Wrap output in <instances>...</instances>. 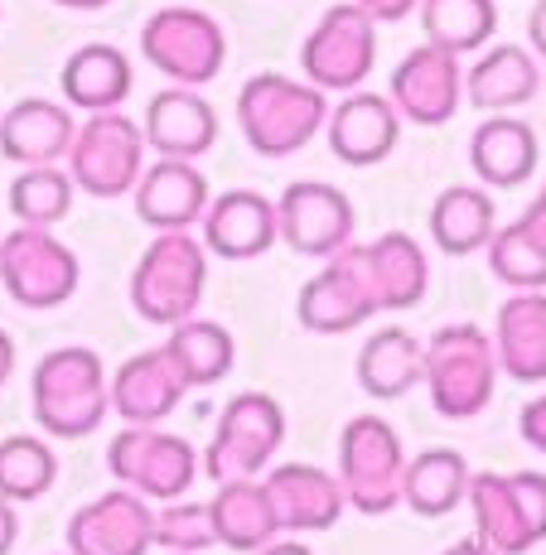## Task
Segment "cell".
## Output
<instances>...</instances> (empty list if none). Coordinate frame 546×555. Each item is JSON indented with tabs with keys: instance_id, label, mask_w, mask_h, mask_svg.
<instances>
[{
	"instance_id": "6da1fadb",
	"label": "cell",
	"mask_w": 546,
	"mask_h": 555,
	"mask_svg": "<svg viewBox=\"0 0 546 555\" xmlns=\"http://www.w3.org/2000/svg\"><path fill=\"white\" fill-rule=\"evenodd\" d=\"M329 121V98L315 82L285 73H256L238 92V126L262 159H285L305 151Z\"/></svg>"
},
{
	"instance_id": "7a4b0ae2",
	"label": "cell",
	"mask_w": 546,
	"mask_h": 555,
	"mask_svg": "<svg viewBox=\"0 0 546 555\" xmlns=\"http://www.w3.org/2000/svg\"><path fill=\"white\" fill-rule=\"evenodd\" d=\"M29 397H35V421L45 425L53 440H82L112 411V377H106L102 358L92 348L68 344V348H53L35 367Z\"/></svg>"
},
{
	"instance_id": "3957f363",
	"label": "cell",
	"mask_w": 546,
	"mask_h": 555,
	"mask_svg": "<svg viewBox=\"0 0 546 555\" xmlns=\"http://www.w3.org/2000/svg\"><path fill=\"white\" fill-rule=\"evenodd\" d=\"M421 382L431 387V405L445 421H469L494 401L498 353L494 338L474 324H445L431 334L421 353Z\"/></svg>"
},
{
	"instance_id": "277c9868",
	"label": "cell",
	"mask_w": 546,
	"mask_h": 555,
	"mask_svg": "<svg viewBox=\"0 0 546 555\" xmlns=\"http://www.w3.org/2000/svg\"><path fill=\"white\" fill-rule=\"evenodd\" d=\"M208 285V247L194 232H155L131 271V305L145 324H185L199 314Z\"/></svg>"
},
{
	"instance_id": "5b68a950",
	"label": "cell",
	"mask_w": 546,
	"mask_h": 555,
	"mask_svg": "<svg viewBox=\"0 0 546 555\" xmlns=\"http://www.w3.org/2000/svg\"><path fill=\"white\" fill-rule=\"evenodd\" d=\"M285 440V411L266 391H238L223 405L213 440L203 450V474L208 483H238V478H262L271 468L276 450Z\"/></svg>"
},
{
	"instance_id": "8992f818",
	"label": "cell",
	"mask_w": 546,
	"mask_h": 555,
	"mask_svg": "<svg viewBox=\"0 0 546 555\" xmlns=\"http://www.w3.org/2000/svg\"><path fill=\"white\" fill-rule=\"evenodd\" d=\"M406 450L382 415H353L339 435V488L363 517H382L402 503Z\"/></svg>"
},
{
	"instance_id": "52a82bcc",
	"label": "cell",
	"mask_w": 546,
	"mask_h": 555,
	"mask_svg": "<svg viewBox=\"0 0 546 555\" xmlns=\"http://www.w3.org/2000/svg\"><path fill=\"white\" fill-rule=\"evenodd\" d=\"M479 541L498 555H528L546 541V474H469Z\"/></svg>"
},
{
	"instance_id": "ba28073f",
	"label": "cell",
	"mask_w": 546,
	"mask_h": 555,
	"mask_svg": "<svg viewBox=\"0 0 546 555\" xmlns=\"http://www.w3.org/2000/svg\"><path fill=\"white\" fill-rule=\"evenodd\" d=\"M141 53L150 68H160L179 88H203L228 63V35L208 10L165 5L141 25Z\"/></svg>"
},
{
	"instance_id": "9c48e42d",
	"label": "cell",
	"mask_w": 546,
	"mask_h": 555,
	"mask_svg": "<svg viewBox=\"0 0 546 555\" xmlns=\"http://www.w3.org/2000/svg\"><path fill=\"white\" fill-rule=\"evenodd\" d=\"M372 63H378V20L358 0L329 5L300 44L305 82H315L319 92H358Z\"/></svg>"
},
{
	"instance_id": "30bf717a",
	"label": "cell",
	"mask_w": 546,
	"mask_h": 555,
	"mask_svg": "<svg viewBox=\"0 0 546 555\" xmlns=\"http://www.w3.org/2000/svg\"><path fill=\"white\" fill-rule=\"evenodd\" d=\"M141 169H145V131L122 106H116V112H92L88 121L73 131L68 175L82 194L122 198L136 189Z\"/></svg>"
},
{
	"instance_id": "8fae6325",
	"label": "cell",
	"mask_w": 546,
	"mask_h": 555,
	"mask_svg": "<svg viewBox=\"0 0 546 555\" xmlns=\"http://www.w3.org/2000/svg\"><path fill=\"white\" fill-rule=\"evenodd\" d=\"M106 468L116 474V483L150 498V503H175L194 488L199 450L185 435H169L165 425H126L106 444Z\"/></svg>"
},
{
	"instance_id": "7c38bea8",
	"label": "cell",
	"mask_w": 546,
	"mask_h": 555,
	"mask_svg": "<svg viewBox=\"0 0 546 555\" xmlns=\"http://www.w3.org/2000/svg\"><path fill=\"white\" fill-rule=\"evenodd\" d=\"M378 309H382V300H378V285H372V271H368V251H363L358 242H348L344 251L329 256L325 271L300 285L295 319L309 334H353V328L368 324Z\"/></svg>"
},
{
	"instance_id": "4fadbf2b",
	"label": "cell",
	"mask_w": 546,
	"mask_h": 555,
	"mask_svg": "<svg viewBox=\"0 0 546 555\" xmlns=\"http://www.w3.org/2000/svg\"><path fill=\"white\" fill-rule=\"evenodd\" d=\"M0 281L10 300L25 309H59L73 300L82 271L78 256L63 247L49 228H15L0 237Z\"/></svg>"
},
{
	"instance_id": "5bb4252c",
	"label": "cell",
	"mask_w": 546,
	"mask_h": 555,
	"mask_svg": "<svg viewBox=\"0 0 546 555\" xmlns=\"http://www.w3.org/2000/svg\"><path fill=\"white\" fill-rule=\"evenodd\" d=\"M353 198L334 184H315V179H300L285 184V194L276 198V228L281 242L300 256H315L329 261L334 251H344L353 242Z\"/></svg>"
},
{
	"instance_id": "9a60e30c",
	"label": "cell",
	"mask_w": 546,
	"mask_h": 555,
	"mask_svg": "<svg viewBox=\"0 0 546 555\" xmlns=\"http://www.w3.org/2000/svg\"><path fill=\"white\" fill-rule=\"evenodd\" d=\"M465 102V63L459 53L441 44H416L392 68V106L416 126H445L455 121Z\"/></svg>"
},
{
	"instance_id": "2e32d148",
	"label": "cell",
	"mask_w": 546,
	"mask_h": 555,
	"mask_svg": "<svg viewBox=\"0 0 546 555\" xmlns=\"http://www.w3.org/2000/svg\"><path fill=\"white\" fill-rule=\"evenodd\" d=\"M150 546H155V507L131 488L92 498L68 521V555H145Z\"/></svg>"
},
{
	"instance_id": "e0dca14e",
	"label": "cell",
	"mask_w": 546,
	"mask_h": 555,
	"mask_svg": "<svg viewBox=\"0 0 546 555\" xmlns=\"http://www.w3.org/2000/svg\"><path fill=\"white\" fill-rule=\"evenodd\" d=\"M329 151L344 165L368 169L382 165L402 141V112L382 92H344V102L329 106Z\"/></svg>"
},
{
	"instance_id": "ac0fdd59",
	"label": "cell",
	"mask_w": 546,
	"mask_h": 555,
	"mask_svg": "<svg viewBox=\"0 0 546 555\" xmlns=\"http://www.w3.org/2000/svg\"><path fill=\"white\" fill-rule=\"evenodd\" d=\"M136 198V218L155 232H189L194 222H203L208 208V179H203L199 159H155L141 169L131 189Z\"/></svg>"
},
{
	"instance_id": "d6986e66",
	"label": "cell",
	"mask_w": 546,
	"mask_h": 555,
	"mask_svg": "<svg viewBox=\"0 0 546 555\" xmlns=\"http://www.w3.org/2000/svg\"><path fill=\"white\" fill-rule=\"evenodd\" d=\"M276 237H281L276 198L256 194V189H228L203 208V247L223 261H252V256L271 251Z\"/></svg>"
},
{
	"instance_id": "ffe728a7",
	"label": "cell",
	"mask_w": 546,
	"mask_h": 555,
	"mask_svg": "<svg viewBox=\"0 0 546 555\" xmlns=\"http://www.w3.org/2000/svg\"><path fill=\"white\" fill-rule=\"evenodd\" d=\"M141 131L160 159H203L218 145V112L208 98H199V88L175 82V88L150 98Z\"/></svg>"
},
{
	"instance_id": "44dd1931",
	"label": "cell",
	"mask_w": 546,
	"mask_h": 555,
	"mask_svg": "<svg viewBox=\"0 0 546 555\" xmlns=\"http://www.w3.org/2000/svg\"><path fill=\"white\" fill-rule=\"evenodd\" d=\"M185 397H189V382L165 344L126 358L122 372H112V411L126 425H160L165 415H175V405Z\"/></svg>"
},
{
	"instance_id": "7402d4cb",
	"label": "cell",
	"mask_w": 546,
	"mask_h": 555,
	"mask_svg": "<svg viewBox=\"0 0 546 555\" xmlns=\"http://www.w3.org/2000/svg\"><path fill=\"white\" fill-rule=\"evenodd\" d=\"M262 483L281 531H329L348 507L339 478L315 464H276Z\"/></svg>"
},
{
	"instance_id": "603a6c76",
	"label": "cell",
	"mask_w": 546,
	"mask_h": 555,
	"mask_svg": "<svg viewBox=\"0 0 546 555\" xmlns=\"http://www.w3.org/2000/svg\"><path fill=\"white\" fill-rule=\"evenodd\" d=\"M73 112L49 98H20L0 112V155L15 165H59L73 145Z\"/></svg>"
},
{
	"instance_id": "cb8c5ba5",
	"label": "cell",
	"mask_w": 546,
	"mask_h": 555,
	"mask_svg": "<svg viewBox=\"0 0 546 555\" xmlns=\"http://www.w3.org/2000/svg\"><path fill=\"white\" fill-rule=\"evenodd\" d=\"M537 159H542L537 131H532V121H522L512 112L484 116L479 131L469 135V165H474L479 184H494V189L528 184L537 175Z\"/></svg>"
},
{
	"instance_id": "d4e9b609",
	"label": "cell",
	"mask_w": 546,
	"mask_h": 555,
	"mask_svg": "<svg viewBox=\"0 0 546 555\" xmlns=\"http://www.w3.org/2000/svg\"><path fill=\"white\" fill-rule=\"evenodd\" d=\"M537 92H542V63L532 49H518V44H498L479 53V63L465 73V98L484 116L528 106Z\"/></svg>"
},
{
	"instance_id": "484cf974",
	"label": "cell",
	"mask_w": 546,
	"mask_h": 555,
	"mask_svg": "<svg viewBox=\"0 0 546 555\" xmlns=\"http://www.w3.org/2000/svg\"><path fill=\"white\" fill-rule=\"evenodd\" d=\"M498 372L512 382H546V291H518L503 300L494 324Z\"/></svg>"
},
{
	"instance_id": "4316f807",
	"label": "cell",
	"mask_w": 546,
	"mask_h": 555,
	"mask_svg": "<svg viewBox=\"0 0 546 555\" xmlns=\"http://www.w3.org/2000/svg\"><path fill=\"white\" fill-rule=\"evenodd\" d=\"M59 82H63L68 106H82L92 116V112H116V106L131 98L136 73H131V59L116 44H82L68 53Z\"/></svg>"
},
{
	"instance_id": "83f0119b",
	"label": "cell",
	"mask_w": 546,
	"mask_h": 555,
	"mask_svg": "<svg viewBox=\"0 0 546 555\" xmlns=\"http://www.w3.org/2000/svg\"><path fill=\"white\" fill-rule=\"evenodd\" d=\"M213 507V531H218V546L228 551H247L256 555L262 546H271L281 537L276 527L271 498H266L262 478H238V483H218V493L208 498Z\"/></svg>"
},
{
	"instance_id": "f1b7e54d",
	"label": "cell",
	"mask_w": 546,
	"mask_h": 555,
	"mask_svg": "<svg viewBox=\"0 0 546 555\" xmlns=\"http://www.w3.org/2000/svg\"><path fill=\"white\" fill-rule=\"evenodd\" d=\"M498 232V208L494 194L479 184H449L431 203V237L445 256H474L494 242Z\"/></svg>"
},
{
	"instance_id": "f546056e",
	"label": "cell",
	"mask_w": 546,
	"mask_h": 555,
	"mask_svg": "<svg viewBox=\"0 0 546 555\" xmlns=\"http://www.w3.org/2000/svg\"><path fill=\"white\" fill-rule=\"evenodd\" d=\"M363 251H368V271L372 285H378L382 309H411L426 300L431 261H426V247L411 232H382V237L363 242Z\"/></svg>"
},
{
	"instance_id": "4dcf8cb0",
	"label": "cell",
	"mask_w": 546,
	"mask_h": 555,
	"mask_svg": "<svg viewBox=\"0 0 546 555\" xmlns=\"http://www.w3.org/2000/svg\"><path fill=\"white\" fill-rule=\"evenodd\" d=\"M421 353L426 344H416V334L406 328H378L358 353V387L372 401H397L421 382Z\"/></svg>"
},
{
	"instance_id": "1f68e13d",
	"label": "cell",
	"mask_w": 546,
	"mask_h": 555,
	"mask_svg": "<svg viewBox=\"0 0 546 555\" xmlns=\"http://www.w3.org/2000/svg\"><path fill=\"white\" fill-rule=\"evenodd\" d=\"M469 498V464L455 450H426L416 459H406V483H402V503L416 517H449L459 503Z\"/></svg>"
},
{
	"instance_id": "d6a6232c",
	"label": "cell",
	"mask_w": 546,
	"mask_h": 555,
	"mask_svg": "<svg viewBox=\"0 0 546 555\" xmlns=\"http://www.w3.org/2000/svg\"><path fill=\"white\" fill-rule=\"evenodd\" d=\"M165 348H169V358L179 362V372H185L189 391L223 382L232 372V362H238V344H232L228 328L213 324V319H199V314L169 328Z\"/></svg>"
},
{
	"instance_id": "836d02e7",
	"label": "cell",
	"mask_w": 546,
	"mask_h": 555,
	"mask_svg": "<svg viewBox=\"0 0 546 555\" xmlns=\"http://www.w3.org/2000/svg\"><path fill=\"white\" fill-rule=\"evenodd\" d=\"M426 44L449 53H479L498 29V0H421Z\"/></svg>"
},
{
	"instance_id": "e575fe53",
	"label": "cell",
	"mask_w": 546,
	"mask_h": 555,
	"mask_svg": "<svg viewBox=\"0 0 546 555\" xmlns=\"http://www.w3.org/2000/svg\"><path fill=\"white\" fill-rule=\"evenodd\" d=\"M73 175L59 165H25L20 179L10 184V212L20 228H53L68 218L73 208Z\"/></svg>"
},
{
	"instance_id": "d590c367",
	"label": "cell",
	"mask_w": 546,
	"mask_h": 555,
	"mask_svg": "<svg viewBox=\"0 0 546 555\" xmlns=\"http://www.w3.org/2000/svg\"><path fill=\"white\" fill-rule=\"evenodd\" d=\"M59 478V454L49 450L35 435H10L0 444V498L10 503H29V498H45Z\"/></svg>"
},
{
	"instance_id": "8d00e7d4",
	"label": "cell",
	"mask_w": 546,
	"mask_h": 555,
	"mask_svg": "<svg viewBox=\"0 0 546 555\" xmlns=\"http://www.w3.org/2000/svg\"><path fill=\"white\" fill-rule=\"evenodd\" d=\"M484 251H488V271L508 291H546V247L522 228V218L498 228Z\"/></svg>"
},
{
	"instance_id": "74e56055",
	"label": "cell",
	"mask_w": 546,
	"mask_h": 555,
	"mask_svg": "<svg viewBox=\"0 0 546 555\" xmlns=\"http://www.w3.org/2000/svg\"><path fill=\"white\" fill-rule=\"evenodd\" d=\"M155 546H165L169 555H203L208 546H218V531H213V507L208 503H160L155 512Z\"/></svg>"
},
{
	"instance_id": "f35d334b",
	"label": "cell",
	"mask_w": 546,
	"mask_h": 555,
	"mask_svg": "<svg viewBox=\"0 0 546 555\" xmlns=\"http://www.w3.org/2000/svg\"><path fill=\"white\" fill-rule=\"evenodd\" d=\"M518 430H522V440H528L532 450L546 454V391H542V397H532L528 405H522Z\"/></svg>"
},
{
	"instance_id": "ab89813d",
	"label": "cell",
	"mask_w": 546,
	"mask_h": 555,
	"mask_svg": "<svg viewBox=\"0 0 546 555\" xmlns=\"http://www.w3.org/2000/svg\"><path fill=\"white\" fill-rule=\"evenodd\" d=\"M363 10H368L378 25H397V20H406V15H416L421 10V0H358Z\"/></svg>"
},
{
	"instance_id": "60d3db41",
	"label": "cell",
	"mask_w": 546,
	"mask_h": 555,
	"mask_svg": "<svg viewBox=\"0 0 546 555\" xmlns=\"http://www.w3.org/2000/svg\"><path fill=\"white\" fill-rule=\"evenodd\" d=\"M528 44H532V53H537V63L546 68V0H537L532 15H528Z\"/></svg>"
},
{
	"instance_id": "b9f144b4",
	"label": "cell",
	"mask_w": 546,
	"mask_h": 555,
	"mask_svg": "<svg viewBox=\"0 0 546 555\" xmlns=\"http://www.w3.org/2000/svg\"><path fill=\"white\" fill-rule=\"evenodd\" d=\"M522 228H528L532 237H537L542 247H546V184L537 189V198L528 203V212H522Z\"/></svg>"
},
{
	"instance_id": "7bdbcfd3",
	"label": "cell",
	"mask_w": 546,
	"mask_h": 555,
	"mask_svg": "<svg viewBox=\"0 0 546 555\" xmlns=\"http://www.w3.org/2000/svg\"><path fill=\"white\" fill-rule=\"evenodd\" d=\"M15 537H20V517H15V503L0 498V555L15 551Z\"/></svg>"
},
{
	"instance_id": "ee69618b",
	"label": "cell",
	"mask_w": 546,
	"mask_h": 555,
	"mask_svg": "<svg viewBox=\"0 0 546 555\" xmlns=\"http://www.w3.org/2000/svg\"><path fill=\"white\" fill-rule=\"evenodd\" d=\"M10 372H15V338L0 328V387L10 382Z\"/></svg>"
},
{
	"instance_id": "f6af8a7d",
	"label": "cell",
	"mask_w": 546,
	"mask_h": 555,
	"mask_svg": "<svg viewBox=\"0 0 546 555\" xmlns=\"http://www.w3.org/2000/svg\"><path fill=\"white\" fill-rule=\"evenodd\" d=\"M256 555H315V551H309V546H305V541H281V537H276V541H271V546H262V551H256Z\"/></svg>"
},
{
	"instance_id": "bcb514c9",
	"label": "cell",
	"mask_w": 546,
	"mask_h": 555,
	"mask_svg": "<svg viewBox=\"0 0 546 555\" xmlns=\"http://www.w3.org/2000/svg\"><path fill=\"white\" fill-rule=\"evenodd\" d=\"M445 555H498V551L488 546V541H479V537H474V541H455V546H449Z\"/></svg>"
},
{
	"instance_id": "7dc6e473",
	"label": "cell",
	"mask_w": 546,
	"mask_h": 555,
	"mask_svg": "<svg viewBox=\"0 0 546 555\" xmlns=\"http://www.w3.org/2000/svg\"><path fill=\"white\" fill-rule=\"evenodd\" d=\"M53 5H63V10H102V5H112V0H53Z\"/></svg>"
}]
</instances>
